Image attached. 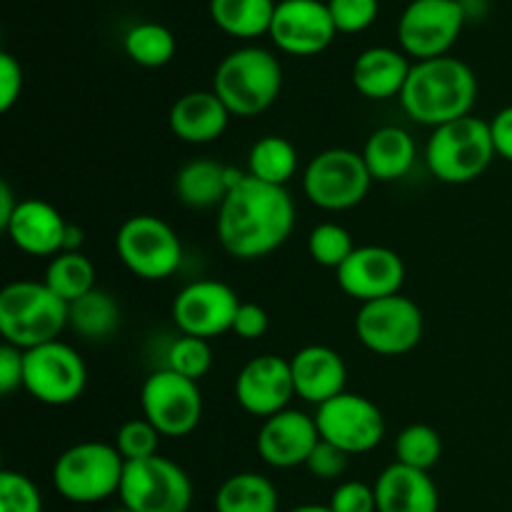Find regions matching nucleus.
<instances>
[{"label":"nucleus","mask_w":512,"mask_h":512,"mask_svg":"<svg viewBox=\"0 0 512 512\" xmlns=\"http://www.w3.org/2000/svg\"><path fill=\"white\" fill-rule=\"evenodd\" d=\"M295 228V203L288 188L245 178L218 208L215 235L230 258L263 260L283 248Z\"/></svg>","instance_id":"obj_1"},{"label":"nucleus","mask_w":512,"mask_h":512,"mask_svg":"<svg viewBox=\"0 0 512 512\" xmlns=\"http://www.w3.org/2000/svg\"><path fill=\"white\" fill-rule=\"evenodd\" d=\"M478 78L473 68L453 55L413 63L400 93V105L413 123L435 130L445 123L473 115Z\"/></svg>","instance_id":"obj_2"},{"label":"nucleus","mask_w":512,"mask_h":512,"mask_svg":"<svg viewBox=\"0 0 512 512\" xmlns=\"http://www.w3.org/2000/svg\"><path fill=\"white\" fill-rule=\"evenodd\" d=\"M68 330V303L45 280H13L0 290V335L18 350L60 340Z\"/></svg>","instance_id":"obj_3"},{"label":"nucleus","mask_w":512,"mask_h":512,"mask_svg":"<svg viewBox=\"0 0 512 512\" xmlns=\"http://www.w3.org/2000/svg\"><path fill=\"white\" fill-rule=\"evenodd\" d=\"M213 90L233 118H255L275 105L283 90V68L270 50L245 45L218 63Z\"/></svg>","instance_id":"obj_4"},{"label":"nucleus","mask_w":512,"mask_h":512,"mask_svg":"<svg viewBox=\"0 0 512 512\" xmlns=\"http://www.w3.org/2000/svg\"><path fill=\"white\" fill-rule=\"evenodd\" d=\"M125 460L113 443L83 440L55 458L53 480L55 493L73 505H98L120 493Z\"/></svg>","instance_id":"obj_5"},{"label":"nucleus","mask_w":512,"mask_h":512,"mask_svg":"<svg viewBox=\"0 0 512 512\" xmlns=\"http://www.w3.org/2000/svg\"><path fill=\"white\" fill-rule=\"evenodd\" d=\"M498 158L490 135V120L475 115L445 123L430 133L425 143V163L433 178L448 185L478 180Z\"/></svg>","instance_id":"obj_6"},{"label":"nucleus","mask_w":512,"mask_h":512,"mask_svg":"<svg viewBox=\"0 0 512 512\" xmlns=\"http://www.w3.org/2000/svg\"><path fill=\"white\" fill-rule=\"evenodd\" d=\"M373 183L363 153L350 148L320 150L303 170L305 198L325 213H345L358 208L368 198Z\"/></svg>","instance_id":"obj_7"},{"label":"nucleus","mask_w":512,"mask_h":512,"mask_svg":"<svg viewBox=\"0 0 512 512\" xmlns=\"http://www.w3.org/2000/svg\"><path fill=\"white\" fill-rule=\"evenodd\" d=\"M115 253L120 263L140 280L158 283L178 273L183 263V243L178 233L158 215H133L115 233Z\"/></svg>","instance_id":"obj_8"},{"label":"nucleus","mask_w":512,"mask_h":512,"mask_svg":"<svg viewBox=\"0 0 512 512\" xmlns=\"http://www.w3.org/2000/svg\"><path fill=\"white\" fill-rule=\"evenodd\" d=\"M423 333V310L403 293L363 303L355 313V338L365 350L380 358L413 353L423 340Z\"/></svg>","instance_id":"obj_9"},{"label":"nucleus","mask_w":512,"mask_h":512,"mask_svg":"<svg viewBox=\"0 0 512 512\" xmlns=\"http://www.w3.org/2000/svg\"><path fill=\"white\" fill-rule=\"evenodd\" d=\"M120 505L133 512H188L193 505V480L165 455L125 463Z\"/></svg>","instance_id":"obj_10"},{"label":"nucleus","mask_w":512,"mask_h":512,"mask_svg":"<svg viewBox=\"0 0 512 512\" xmlns=\"http://www.w3.org/2000/svg\"><path fill=\"white\" fill-rule=\"evenodd\" d=\"M23 353V390L30 398L50 408H65L83 398L88 388V365L73 345L53 340Z\"/></svg>","instance_id":"obj_11"},{"label":"nucleus","mask_w":512,"mask_h":512,"mask_svg":"<svg viewBox=\"0 0 512 512\" xmlns=\"http://www.w3.org/2000/svg\"><path fill=\"white\" fill-rule=\"evenodd\" d=\"M140 410L163 438H185L203 420L200 383L168 368L155 370L140 388Z\"/></svg>","instance_id":"obj_12"},{"label":"nucleus","mask_w":512,"mask_h":512,"mask_svg":"<svg viewBox=\"0 0 512 512\" xmlns=\"http://www.w3.org/2000/svg\"><path fill=\"white\" fill-rule=\"evenodd\" d=\"M465 8L460 0H410L398 20L400 50L410 58H443L465 28Z\"/></svg>","instance_id":"obj_13"},{"label":"nucleus","mask_w":512,"mask_h":512,"mask_svg":"<svg viewBox=\"0 0 512 512\" xmlns=\"http://www.w3.org/2000/svg\"><path fill=\"white\" fill-rule=\"evenodd\" d=\"M320 440L348 455H365L385 438V415L370 398L358 393H340L315 408Z\"/></svg>","instance_id":"obj_14"},{"label":"nucleus","mask_w":512,"mask_h":512,"mask_svg":"<svg viewBox=\"0 0 512 512\" xmlns=\"http://www.w3.org/2000/svg\"><path fill=\"white\" fill-rule=\"evenodd\" d=\"M240 303L243 300L228 283L200 278L178 290L173 305H170V318L180 335L213 340L225 333H233Z\"/></svg>","instance_id":"obj_15"},{"label":"nucleus","mask_w":512,"mask_h":512,"mask_svg":"<svg viewBox=\"0 0 512 512\" xmlns=\"http://www.w3.org/2000/svg\"><path fill=\"white\" fill-rule=\"evenodd\" d=\"M268 35L283 53L310 58L333 43L338 28L323 0H280Z\"/></svg>","instance_id":"obj_16"},{"label":"nucleus","mask_w":512,"mask_h":512,"mask_svg":"<svg viewBox=\"0 0 512 512\" xmlns=\"http://www.w3.org/2000/svg\"><path fill=\"white\" fill-rule=\"evenodd\" d=\"M235 400L253 418H273L290 408L295 395L290 360L275 353H263L248 360L235 375Z\"/></svg>","instance_id":"obj_17"},{"label":"nucleus","mask_w":512,"mask_h":512,"mask_svg":"<svg viewBox=\"0 0 512 512\" xmlns=\"http://www.w3.org/2000/svg\"><path fill=\"white\" fill-rule=\"evenodd\" d=\"M340 290L348 298L363 303L398 295L405 285V263L395 250L385 245H360L335 270Z\"/></svg>","instance_id":"obj_18"},{"label":"nucleus","mask_w":512,"mask_h":512,"mask_svg":"<svg viewBox=\"0 0 512 512\" xmlns=\"http://www.w3.org/2000/svg\"><path fill=\"white\" fill-rule=\"evenodd\" d=\"M318 443L320 433L315 415L288 408L260 423L255 448H258L260 460L270 468L293 470L305 468Z\"/></svg>","instance_id":"obj_19"},{"label":"nucleus","mask_w":512,"mask_h":512,"mask_svg":"<svg viewBox=\"0 0 512 512\" xmlns=\"http://www.w3.org/2000/svg\"><path fill=\"white\" fill-rule=\"evenodd\" d=\"M68 225L63 213L48 200L23 198L3 233L8 235L15 250L30 258H55L65 248Z\"/></svg>","instance_id":"obj_20"},{"label":"nucleus","mask_w":512,"mask_h":512,"mask_svg":"<svg viewBox=\"0 0 512 512\" xmlns=\"http://www.w3.org/2000/svg\"><path fill=\"white\" fill-rule=\"evenodd\" d=\"M295 395L320 408L348 390V365L338 350L328 345H305L290 358Z\"/></svg>","instance_id":"obj_21"},{"label":"nucleus","mask_w":512,"mask_h":512,"mask_svg":"<svg viewBox=\"0 0 512 512\" xmlns=\"http://www.w3.org/2000/svg\"><path fill=\"white\" fill-rule=\"evenodd\" d=\"M230 113L223 100L215 95V90H190L180 95L168 113L170 133L188 145H208L223 138L228 130Z\"/></svg>","instance_id":"obj_22"},{"label":"nucleus","mask_w":512,"mask_h":512,"mask_svg":"<svg viewBox=\"0 0 512 512\" xmlns=\"http://www.w3.org/2000/svg\"><path fill=\"white\" fill-rule=\"evenodd\" d=\"M378 512H440V490L430 473L393 463L375 478Z\"/></svg>","instance_id":"obj_23"},{"label":"nucleus","mask_w":512,"mask_h":512,"mask_svg":"<svg viewBox=\"0 0 512 512\" xmlns=\"http://www.w3.org/2000/svg\"><path fill=\"white\" fill-rule=\"evenodd\" d=\"M245 178L243 170L213 158H195L175 173V198L193 210H218L230 190Z\"/></svg>","instance_id":"obj_24"},{"label":"nucleus","mask_w":512,"mask_h":512,"mask_svg":"<svg viewBox=\"0 0 512 512\" xmlns=\"http://www.w3.org/2000/svg\"><path fill=\"white\" fill-rule=\"evenodd\" d=\"M410 68H413V63L403 50L378 45V48L363 50L355 58L350 80L363 98L390 100L400 98L405 83H408Z\"/></svg>","instance_id":"obj_25"},{"label":"nucleus","mask_w":512,"mask_h":512,"mask_svg":"<svg viewBox=\"0 0 512 512\" xmlns=\"http://www.w3.org/2000/svg\"><path fill=\"white\" fill-rule=\"evenodd\" d=\"M363 160L378 183H395L413 170L418 160V143L400 125H383L365 140Z\"/></svg>","instance_id":"obj_26"},{"label":"nucleus","mask_w":512,"mask_h":512,"mask_svg":"<svg viewBox=\"0 0 512 512\" xmlns=\"http://www.w3.org/2000/svg\"><path fill=\"white\" fill-rule=\"evenodd\" d=\"M215 512H278L280 495L270 478L243 470L220 483L213 498Z\"/></svg>","instance_id":"obj_27"},{"label":"nucleus","mask_w":512,"mask_h":512,"mask_svg":"<svg viewBox=\"0 0 512 512\" xmlns=\"http://www.w3.org/2000/svg\"><path fill=\"white\" fill-rule=\"evenodd\" d=\"M123 325V310L113 293L103 288L90 290L88 295L68 305V328L90 343L110 340Z\"/></svg>","instance_id":"obj_28"},{"label":"nucleus","mask_w":512,"mask_h":512,"mask_svg":"<svg viewBox=\"0 0 512 512\" xmlns=\"http://www.w3.org/2000/svg\"><path fill=\"white\" fill-rule=\"evenodd\" d=\"M275 0H210V18L230 38L253 40L270 33Z\"/></svg>","instance_id":"obj_29"},{"label":"nucleus","mask_w":512,"mask_h":512,"mask_svg":"<svg viewBox=\"0 0 512 512\" xmlns=\"http://www.w3.org/2000/svg\"><path fill=\"white\" fill-rule=\"evenodd\" d=\"M298 165V150H295V145L288 138H283V135H263L250 148L248 170L245 173L250 178L260 180V183L285 188L295 178V173H298Z\"/></svg>","instance_id":"obj_30"},{"label":"nucleus","mask_w":512,"mask_h":512,"mask_svg":"<svg viewBox=\"0 0 512 512\" xmlns=\"http://www.w3.org/2000/svg\"><path fill=\"white\" fill-rule=\"evenodd\" d=\"M43 280L58 298H63L70 305L88 295L90 290H95V265L83 250L80 253H58L55 258H50Z\"/></svg>","instance_id":"obj_31"},{"label":"nucleus","mask_w":512,"mask_h":512,"mask_svg":"<svg viewBox=\"0 0 512 512\" xmlns=\"http://www.w3.org/2000/svg\"><path fill=\"white\" fill-rule=\"evenodd\" d=\"M123 50L140 68H163L175 58V35L160 23H138L125 33Z\"/></svg>","instance_id":"obj_32"},{"label":"nucleus","mask_w":512,"mask_h":512,"mask_svg":"<svg viewBox=\"0 0 512 512\" xmlns=\"http://www.w3.org/2000/svg\"><path fill=\"white\" fill-rule=\"evenodd\" d=\"M395 463L408 465L415 470H430L443 458V438L435 428L425 423H413L403 428L395 438Z\"/></svg>","instance_id":"obj_33"},{"label":"nucleus","mask_w":512,"mask_h":512,"mask_svg":"<svg viewBox=\"0 0 512 512\" xmlns=\"http://www.w3.org/2000/svg\"><path fill=\"white\" fill-rule=\"evenodd\" d=\"M355 243L348 228L340 223H318L308 235V255L315 265L328 270H338L353 255Z\"/></svg>","instance_id":"obj_34"},{"label":"nucleus","mask_w":512,"mask_h":512,"mask_svg":"<svg viewBox=\"0 0 512 512\" xmlns=\"http://www.w3.org/2000/svg\"><path fill=\"white\" fill-rule=\"evenodd\" d=\"M163 368L173 370V373L183 375V378H190L195 380V383H200V380L210 373V368H213V350H210V340L178 335V338L168 345Z\"/></svg>","instance_id":"obj_35"},{"label":"nucleus","mask_w":512,"mask_h":512,"mask_svg":"<svg viewBox=\"0 0 512 512\" xmlns=\"http://www.w3.org/2000/svg\"><path fill=\"white\" fill-rule=\"evenodd\" d=\"M160 438L163 435L155 430V425L145 418L125 420L115 433V450L123 455L125 463H135V460L153 458L160 455Z\"/></svg>","instance_id":"obj_36"},{"label":"nucleus","mask_w":512,"mask_h":512,"mask_svg":"<svg viewBox=\"0 0 512 512\" xmlns=\"http://www.w3.org/2000/svg\"><path fill=\"white\" fill-rule=\"evenodd\" d=\"M0 512H43L40 488L20 470L0 473Z\"/></svg>","instance_id":"obj_37"},{"label":"nucleus","mask_w":512,"mask_h":512,"mask_svg":"<svg viewBox=\"0 0 512 512\" xmlns=\"http://www.w3.org/2000/svg\"><path fill=\"white\" fill-rule=\"evenodd\" d=\"M338 33L355 35L368 30L380 13V0H328Z\"/></svg>","instance_id":"obj_38"},{"label":"nucleus","mask_w":512,"mask_h":512,"mask_svg":"<svg viewBox=\"0 0 512 512\" xmlns=\"http://www.w3.org/2000/svg\"><path fill=\"white\" fill-rule=\"evenodd\" d=\"M328 505L333 512H378L375 488L360 480H343L335 485Z\"/></svg>","instance_id":"obj_39"},{"label":"nucleus","mask_w":512,"mask_h":512,"mask_svg":"<svg viewBox=\"0 0 512 512\" xmlns=\"http://www.w3.org/2000/svg\"><path fill=\"white\" fill-rule=\"evenodd\" d=\"M348 460V453H343V450L335 448V445L320 440V443L315 445L313 455L308 458V463H305V470H308L315 480L333 483V480H340L348 473Z\"/></svg>","instance_id":"obj_40"},{"label":"nucleus","mask_w":512,"mask_h":512,"mask_svg":"<svg viewBox=\"0 0 512 512\" xmlns=\"http://www.w3.org/2000/svg\"><path fill=\"white\" fill-rule=\"evenodd\" d=\"M23 65L15 55L0 53V113H10L23 95Z\"/></svg>","instance_id":"obj_41"},{"label":"nucleus","mask_w":512,"mask_h":512,"mask_svg":"<svg viewBox=\"0 0 512 512\" xmlns=\"http://www.w3.org/2000/svg\"><path fill=\"white\" fill-rule=\"evenodd\" d=\"M270 328V318H268V310L258 303H240L238 315H235V323H233V333L243 340H260Z\"/></svg>","instance_id":"obj_42"},{"label":"nucleus","mask_w":512,"mask_h":512,"mask_svg":"<svg viewBox=\"0 0 512 512\" xmlns=\"http://www.w3.org/2000/svg\"><path fill=\"white\" fill-rule=\"evenodd\" d=\"M23 373H25V353L13 348V345L3 343L0 348V393L8 398L15 390L23 388Z\"/></svg>","instance_id":"obj_43"},{"label":"nucleus","mask_w":512,"mask_h":512,"mask_svg":"<svg viewBox=\"0 0 512 512\" xmlns=\"http://www.w3.org/2000/svg\"><path fill=\"white\" fill-rule=\"evenodd\" d=\"M490 135H493L498 158L512 163V105L493 115V120H490Z\"/></svg>","instance_id":"obj_44"},{"label":"nucleus","mask_w":512,"mask_h":512,"mask_svg":"<svg viewBox=\"0 0 512 512\" xmlns=\"http://www.w3.org/2000/svg\"><path fill=\"white\" fill-rule=\"evenodd\" d=\"M20 198H15L13 188H10L8 183H0V228H5L8 225V220L13 218L15 208H18Z\"/></svg>","instance_id":"obj_45"},{"label":"nucleus","mask_w":512,"mask_h":512,"mask_svg":"<svg viewBox=\"0 0 512 512\" xmlns=\"http://www.w3.org/2000/svg\"><path fill=\"white\" fill-rule=\"evenodd\" d=\"M83 243H85L83 228H78V225L70 223L68 225V235H65L63 253H80V250H83Z\"/></svg>","instance_id":"obj_46"},{"label":"nucleus","mask_w":512,"mask_h":512,"mask_svg":"<svg viewBox=\"0 0 512 512\" xmlns=\"http://www.w3.org/2000/svg\"><path fill=\"white\" fill-rule=\"evenodd\" d=\"M288 512H333L330 505H320V503H303V505H295L293 510Z\"/></svg>","instance_id":"obj_47"},{"label":"nucleus","mask_w":512,"mask_h":512,"mask_svg":"<svg viewBox=\"0 0 512 512\" xmlns=\"http://www.w3.org/2000/svg\"><path fill=\"white\" fill-rule=\"evenodd\" d=\"M110 512H133V510H128V508H123V505H120L118 510H110Z\"/></svg>","instance_id":"obj_48"}]
</instances>
